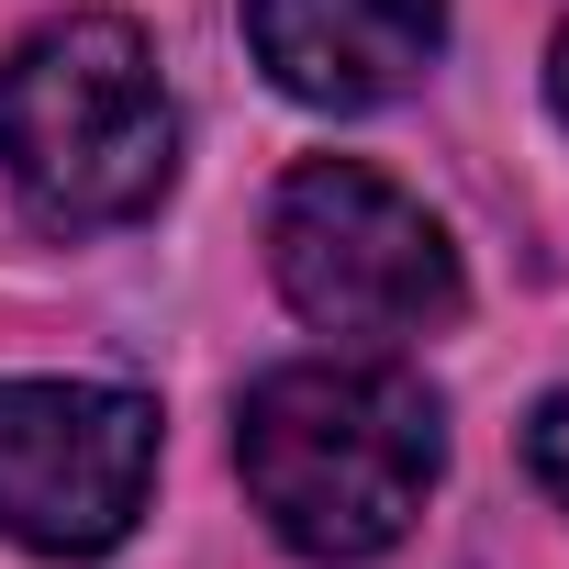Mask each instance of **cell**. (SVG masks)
Masks as SVG:
<instances>
[{"instance_id": "obj_2", "label": "cell", "mask_w": 569, "mask_h": 569, "mask_svg": "<svg viewBox=\"0 0 569 569\" xmlns=\"http://www.w3.org/2000/svg\"><path fill=\"white\" fill-rule=\"evenodd\" d=\"M0 179L46 234H112L179 179V101L123 12H68L0 57Z\"/></svg>"}, {"instance_id": "obj_3", "label": "cell", "mask_w": 569, "mask_h": 569, "mask_svg": "<svg viewBox=\"0 0 569 569\" xmlns=\"http://www.w3.org/2000/svg\"><path fill=\"white\" fill-rule=\"evenodd\" d=\"M268 268H279V291H291L302 325L358 336V347L436 336L469 302L447 223L402 179H380L358 157H313V168L279 179V201H268Z\"/></svg>"}, {"instance_id": "obj_6", "label": "cell", "mask_w": 569, "mask_h": 569, "mask_svg": "<svg viewBox=\"0 0 569 569\" xmlns=\"http://www.w3.org/2000/svg\"><path fill=\"white\" fill-rule=\"evenodd\" d=\"M525 469H536V491L569 513V391L536 402V425H525Z\"/></svg>"}, {"instance_id": "obj_4", "label": "cell", "mask_w": 569, "mask_h": 569, "mask_svg": "<svg viewBox=\"0 0 569 569\" xmlns=\"http://www.w3.org/2000/svg\"><path fill=\"white\" fill-rule=\"evenodd\" d=\"M157 480V402L123 380H0V536L34 558H101Z\"/></svg>"}, {"instance_id": "obj_5", "label": "cell", "mask_w": 569, "mask_h": 569, "mask_svg": "<svg viewBox=\"0 0 569 569\" xmlns=\"http://www.w3.org/2000/svg\"><path fill=\"white\" fill-rule=\"evenodd\" d=\"M246 46L302 112H380L436 68L447 0H246Z\"/></svg>"}, {"instance_id": "obj_1", "label": "cell", "mask_w": 569, "mask_h": 569, "mask_svg": "<svg viewBox=\"0 0 569 569\" xmlns=\"http://www.w3.org/2000/svg\"><path fill=\"white\" fill-rule=\"evenodd\" d=\"M234 469L291 558L358 569V558L402 547L425 491L447 480V413L391 358H302L246 391Z\"/></svg>"}, {"instance_id": "obj_7", "label": "cell", "mask_w": 569, "mask_h": 569, "mask_svg": "<svg viewBox=\"0 0 569 569\" xmlns=\"http://www.w3.org/2000/svg\"><path fill=\"white\" fill-rule=\"evenodd\" d=\"M547 79H558V112H569V23H558V68Z\"/></svg>"}]
</instances>
